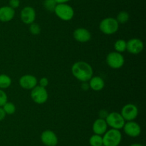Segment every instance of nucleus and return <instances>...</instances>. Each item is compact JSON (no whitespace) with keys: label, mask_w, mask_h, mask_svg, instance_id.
Segmentation results:
<instances>
[{"label":"nucleus","mask_w":146,"mask_h":146,"mask_svg":"<svg viewBox=\"0 0 146 146\" xmlns=\"http://www.w3.org/2000/svg\"><path fill=\"white\" fill-rule=\"evenodd\" d=\"M71 72L74 77L82 82H87L93 77L94 70L91 64L84 61H78L71 67Z\"/></svg>","instance_id":"f257e3e1"},{"label":"nucleus","mask_w":146,"mask_h":146,"mask_svg":"<svg viewBox=\"0 0 146 146\" xmlns=\"http://www.w3.org/2000/svg\"><path fill=\"white\" fill-rule=\"evenodd\" d=\"M104 146H119L122 140V134L120 130L110 129L102 135Z\"/></svg>","instance_id":"f03ea898"},{"label":"nucleus","mask_w":146,"mask_h":146,"mask_svg":"<svg viewBox=\"0 0 146 146\" xmlns=\"http://www.w3.org/2000/svg\"><path fill=\"white\" fill-rule=\"evenodd\" d=\"M99 29L102 33L106 35H111L118 31L119 24L113 17H106L100 22Z\"/></svg>","instance_id":"7ed1b4c3"},{"label":"nucleus","mask_w":146,"mask_h":146,"mask_svg":"<svg viewBox=\"0 0 146 146\" xmlns=\"http://www.w3.org/2000/svg\"><path fill=\"white\" fill-rule=\"evenodd\" d=\"M54 12H55L56 15L63 21H70L74 17V9L67 3L57 4Z\"/></svg>","instance_id":"20e7f679"},{"label":"nucleus","mask_w":146,"mask_h":146,"mask_svg":"<svg viewBox=\"0 0 146 146\" xmlns=\"http://www.w3.org/2000/svg\"><path fill=\"white\" fill-rule=\"evenodd\" d=\"M105 120L108 126L116 130L122 129L125 123V120H124L121 113L118 112H112L108 113Z\"/></svg>","instance_id":"39448f33"},{"label":"nucleus","mask_w":146,"mask_h":146,"mask_svg":"<svg viewBox=\"0 0 146 146\" xmlns=\"http://www.w3.org/2000/svg\"><path fill=\"white\" fill-rule=\"evenodd\" d=\"M31 97L34 102L41 104L45 103L48 100V93L46 87L36 85L31 90Z\"/></svg>","instance_id":"423d86ee"},{"label":"nucleus","mask_w":146,"mask_h":146,"mask_svg":"<svg viewBox=\"0 0 146 146\" xmlns=\"http://www.w3.org/2000/svg\"><path fill=\"white\" fill-rule=\"evenodd\" d=\"M106 63L111 68L120 69L123 66L125 59L121 53L117 52H111L107 55Z\"/></svg>","instance_id":"0eeeda50"},{"label":"nucleus","mask_w":146,"mask_h":146,"mask_svg":"<svg viewBox=\"0 0 146 146\" xmlns=\"http://www.w3.org/2000/svg\"><path fill=\"white\" fill-rule=\"evenodd\" d=\"M120 113L125 121H131L138 117V109L135 104L128 103L122 107Z\"/></svg>","instance_id":"6e6552de"},{"label":"nucleus","mask_w":146,"mask_h":146,"mask_svg":"<svg viewBox=\"0 0 146 146\" xmlns=\"http://www.w3.org/2000/svg\"><path fill=\"white\" fill-rule=\"evenodd\" d=\"M124 133L131 137H137L141 135V127L138 123L134 120L127 121L123 126Z\"/></svg>","instance_id":"1a4fd4ad"},{"label":"nucleus","mask_w":146,"mask_h":146,"mask_svg":"<svg viewBox=\"0 0 146 146\" xmlns=\"http://www.w3.org/2000/svg\"><path fill=\"white\" fill-rule=\"evenodd\" d=\"M36 17L35 9L32 7L27 6L21 9L20 13V18L23 23L26 24H31L34 22Z\"/></svg>","instance_id":"9d476101"},{"label":"nucleus","mask_w":146,"mask_h":146,"mask_svg":"<svg viewBox=\"0 0 146 146\" xmlns=\"http://www.w3.org/2000/svg\"><path fill=\"white\" fill-rule=\"evenodd\" d=\"M41 141L46 146H56L58 139L56 134L51 130H46L41 134Z\"/></svg>","instance_id":"9b49d317"},{"label":"nucleus","mask_w":146,"mask_h":146,"mask_svg":"<svg viewBox=\"0 0 146 146\" xmlns=\"http://www.w3.org/2000/svg\"><path fill=\"white\" fill-rule=\"evenodd\" d=\"M127 42L126 50L133 54H138L143 50L144 44L142 40L138 38H132Z\"/></svg>","instance_id":"f8f14e48"},{"label":"nucleus","mask_w":146,"mask_h":146,"mask_svg":"<svg viewBox=\"0 0 146 146\" xmlns=\"http://www.w3.org/2000/svg\"><path fill=\"white\" fill-rule=\"evenodd\" d=\"M19 85L25 90H32L38 84V80L32 74H24L19 80Z\"/></svg>","instance_id":"ddd939ff"},{"label":"nucleus","mask_w":146,"mask_h":146,"mask_svg":"<svg viewBox=\"0 0 146 146\" xmlns=\"http://www.w3.org/2000/svg\"><path fill=\"white\" fill-rule=\"evenodd\" d=\"M74 38L75 40L79 42H87L90 41L91 39V34L87 29L84 27H79L74 30Z\"/></svg>","instance_id":"4468645a"},{"label":"nucleus","mask_w":146,"mask_h":146,"mask_svg":"<svg viewBox=\"0 0 146 146\" xmlns=\"http://www.w3.org/2000/svg\"><path fill=\"white\" fill-rule=\"evenodd\" d=\"M15 16V9L9 6H3L0 7V21L8 22L11 21Z\"/></svg>","instance_id":"2eb2a0df"},{"label":"nucleus","mask_w":146,"mask_h":146,"mask_svg":"<svg viewBox=\"0 0 146 146\" xmlns=\"http://www.w3.org/2000/svg\"><path fill=\"white\" fill-rule=\"evenodd\" d=\"M92 130L94 134L103 135L108 130V125L104 118H98L94 121L92 125Z\"/></svg>","instance_id":"dca6fc26"},{"label":"nucleus","mask_w":146,"mask_h":146,"mask_svg":"<svg viewBox=\"0 0 146 146\" xmlns=\"http://www.w3.org/2000/svg\"><path fill=\"white\" fill-rule=\"evenodd\" d=\"M88 82L89 87L94 91H101L105 87V82L104 79L99 76H93Z\"/></svg>","instance_id":"f3484780"},{"label":"nucleus","mask_w":146,"mask_h":146,"mask_svg":"<svg viewBox=\"0 0 146 146\" xmlns=\"http://www.w3.org/2000/svg\"><path fill=\"white\" fill-rule=\"evenodd\" d=\"M11 84V79L5 74H0V89L4 90L9 87Z\"/></svg>","instance_id":"a211bd4d"},{"label":"nucleus","mask_w":146,"mask_h":146,"mask_svg":"<svg viewBox=\"0 0 146 146\" xmlns=\"http://www.w3.org/2000/svg\"><path fill=\"white\" fill-rule=\"evenodd\" d=\"M127 48V42L126 41H125L124 40L122 39H120L115 41V42L114 43V50L115 52L119 53L124 52L126 51Z\"/></svg>","instance_id":"6ab92c4d"},{"label":"nucleus","mask_w":146,"mask_h":146,"mask_svg":"<svg viewBox=\"0 0 146 146\" xmlns=\"http://www.w3.org/2000/svg\"><path fill=\"white\" fill-rule=\"evenodd\" d=\"M89 144L91 146H102L103 137L102 135L94 134L89 138Z\"/></svg>","instance_id":"aec40b11"},{"label":"nucleus","mask_w":146,"mask_h":146,"mask_svg":"<svg viewBox=\"0 0 146 146\" xmlns=\"http://www.w3.org/2000/svg\"><path fill=\"white\" fill-rule=\"evenodd\" d=\"M129 18L130 15L128 12H127L126 11H121L117 14L115 19L117 20L118 24H125L126 22H128Z\"/></svg>","instance_id":"412c9836"},{"label":"nucleus","mask_w":146,"mask_h":146,"mask_svg":"<svg viewBox=\"0 0 146 146\" xmlns=\"http://www.w3.org/2000/svg\"><path fill=\"white\" fill-rule=\"evenodd\" d=\"M1 107L4 110L6 115H13L16 111L15 104L11 102L7 101Z\"/></svg>","instance_id":"4be33fe9"},{"label":"nucleus","mask_w":146,"mask_h":146,"mask_svg":"<svg viewBox=\"0 0 146 146\" xmlns=\"http://www.w3.org/2000/svg\"><path fill=\"white\" fill-rule=\"evenodd\" d=\"M44 7L48 11H54L57 3L55 0H44L43 3Z\"/></svg>","instance_id":"5701e85b"},{"label":"nucleus","mask_w":146,"mask_h":146,"mask_svg":"<svg viewBox=\"0 0 146 146\" xmlns=\"http://www.w3.org/2000/svg\"><path fill=\"white\" fill-rule=\"evenodd\" d=\"M29 31L33 35H38L41 33V27L38 24L32 23L29 26Z\"/></svg>","instance_id":"b1692460"},{"label":"nucleus","mask_w":146,"mask_h":146,"mask_svg":"<svg viewBox=\"0 0 146 146\" xmlns=\"http://www.w3.org/2000/svg\"><path fill=\"white\" fill-rule=\"evenodd\" d=\"M8 101V97L5 92L0 89V107H2Z\"/></svg>","instance_id":"393cba45"},{"label":"nucleus","mask_w":146,"mask_h":146,"mask_svg":"<svg viewBox=\"0 0 146 146\" xmlns=\"http://www.w3.org/2000/svg\"><path fill=\"white\" fill-rule=\"evenodd\" d=\"M9 6L14 9H16L20 6V0H9Z\"/></svg>","instance_id":"a878e982"},{"label":"nucleus","mask_w":146,"mask_h":146,"mask_svg":"<svg viewBox=\"0 0 146 146\" xmlns=\"http://www.w3.org/2000/svg\"><path fill=\"white\" fill-rule=\"evenodd\" d=\"M38 83H39V86H41V87H46V86H48V80L47 77H41V79H40L39 82H38Z\"/></svg>","instance_id":"bb28decb"},{"label":"nucleus","mask_w":146,"mask_h":146,"mask_svg":"<svg viewBox=\"0 0 146 146\" xmlns=\"http://www.w3.org/2000/svg\"><path fill=\"white\" fill-rule=\"evenodd\" d=\"M6 113H4V110L1 107H0V122L2 121L4 118H5Z\"/></svg>","instance_id":"cd10ccee"},{"label":"nucleus","mask_w":146,"mask_h":146,"mask_svg":"<svg viewBox=\"0 0 146 146\" xmlns=\"http://www.w3.org/2000/svg\"><path fill=\"white\" fill-rule=\"evenodd\" d=\"M57 4H61V3H68L71 0H55Z\"/></svg>","instance_id":"c85d7f7f"},{"label":"nucleus","mask_w":146,"mask_h":146,"mask_svg":"<svg viewBox=\"0 0 146 146\" xmlns=\"http://www.w3.org/2000/svg\"><path fill=\"white\" fill-rule=\"evenodd\" d=\"M130 146H143L142 144H141V143H133V144H131Z\"/></svg>","instance_id":"c756f323"},{"label":"nucleus","mask_w":146,"mask_h":146,"mask_svg":"<svg viewBox=\"0 0 146 146\" xmlns=\"http://www.w3.org/2000/svg\"><path fill=\"white\" fill-rule=\"evenodd\" d=\"M102 146H104V145H102Z\"/></svg>","instance_id":"7c9ffc66"}]
</instances>
